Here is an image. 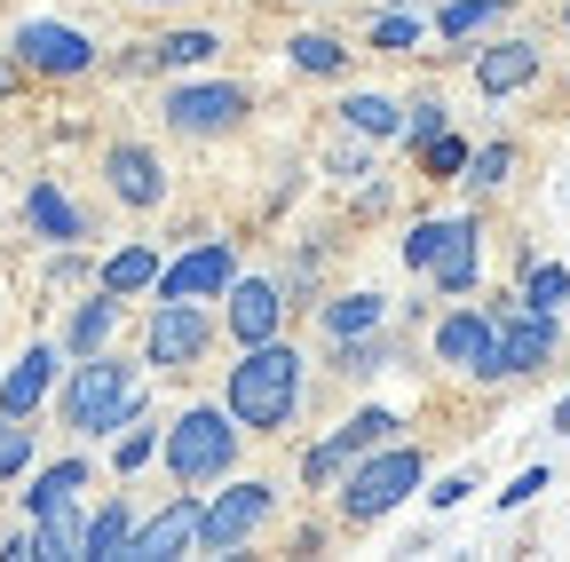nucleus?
Masks as SVG:
<instances>
[{
    "instance_id": "nucleus-18",
    "label": "nucleus",
    "mask_w": 570,
    "mask_h": 562,
    "mask_svg": "<svg viewBox=\"0 0 570 562\" xmlns=\"http://www.w3.org/2000/svg\"><path fill=\"white\" fill-rule=\"evenodd\" d=\"M223 56V32H206V24H183V32H159V40H142L127 56V72H190V63H214Z\"/></svg>"
},
{
    "instance_id": "nucleus-11",
    "label": "nucleus",
    "mask_w": 570,
    "mask_h": 562,
    "mask_svg": "<svg viewBox=\"0 0 570 562\" xmlns=\"http://www.w3.org/2000/svg\"><path fill=\"white\" fill-rule=\"evenodd\" d=\"M396 428H404V420H396L389 404H365V412H348V420H341V428H333L325 444H309V452H302V483H309V491L341 483V467H348V460H365V452H373V444H389Z\"/></svg>"
},
{
    "instance_id": "nucleus-39",
    "label": "nucleus",
    "mask_w": 570,
    "mask_h": 562,
    "mask_svg": "<svg viewBox=\"0 0 570 562\" xmlns=\"http://www.w3.org/2000/svg\"><path fill=\"white\" fill-rule=\"evenodd\" d=\"M539 491H547V467H523V475H515L508 491H499V507H531Z\"/></svg>"
},
{
    "instance_id": "nucleus-28",
    "label": "nucleus",
    "mask_w": 570,
    "mask_h": 562,
    "mask_svg": "<svg viewBox=\"0 0 570 562\" xmlns=\"http://www.w3.org/2000/svg\"><path fill=\"white\" fill-rule=\"evenodd\" d=\"M341 127L389 144V135H404V103H389V96H348V103H341Z\"/></svg>"
},
{
    "instance_id": "nucleus-8",
    "label": "nucleus",
    "mask_w": 570,
    "mask_h": 562,
    "mask_svg": "<svg viewBox=\"0 0 570 562\" xmlns=\"http://www.w3.org/2000/svg\"><path fill=\"white\" fill-rule=\"evenodd\" d=\"M9 56H17V72H40V80H80L96 72V40L80 24H56V17H24L9 32Z\"/></svg>"
},
{
    "instance_id": "nucleus-34",
    "label": "nucleus",
    "mask_w": 570,
    "mask_h": 562,
    "mask_svg": "<svg viewBox=\"0 0 570 562\" xmlns=\"http://www.w3.org/2000/svg\"><path fill=\"white\" fill-rule=\"evenodd\" d=\"M32 452H40V436H32V420H9V428H0V483H17V475H32Z\"/></svg>"
},
{
    "instance_id": "nucleus-36",
    "label": "nucleus",
    "mask_w": 570,
    "mask_h": 562,
    "mask_svg": "<svg viewBox=\"0 0 570 562\" xmlns=\"http://www.w3.org/2000/svg\"><path fill=\"white\" fill-rule=\"evenodd\" d=\"M420 167L436 175V183H452V175H468V144H460V135H428V144H420Z\"/></svg>"
},
{
    "instance_id": "nucleus-27",
    "label": "nucleus",
    "mask_w": 570,
    "mask_h": 562,
    "mask_svg": "<svg viewBox=\"0 0 570 562\" xmlns=\"http://www.w3.org/2000/svg\"><path fill=\"white\" fill-rule=\"evenodd\" d=\"M515 9V0H444V9H436V32L460 48V40H475V32H491L499 17H508Z\"/></svg>"
},
{
    "instance_id": "nucleus-19",
    "label": "nucleus",
    "mask_w": 570,
    "mask_h": 562,
    "mask_svg": "<svg viewBox=\"0 0 570 562\" xmlns=\"http://www.w3.org/2000/svg\"><path fill=\"white\" fill-rule=\"evenodd\" d=\"M119 325H127V302L96 286L88 302H71V317H63V357H96V348H111Z\"/></svg>"
},
{
    "instance_id": "nucleus-22",
    "label": "nucleus",
    "mask_w": 570,
    "mask_h": 562,
    "mask_svg": "<svg viewBox=\"0 0 570 562\" xmlns=\"http://www.w3.org/2000/svg\"><path fill=\"white\" fill-rule=\"evenodd\" d=\"M24 223H32L48 246H80V238H88V215H80L56 183H32V190H24Z\"/></svg>"
},
{
    "instance_id": "nucleus-42",
    "label": "nucleus",
    "mask_w": 570,
    "mask_h": 562,
    "mask_svg": "<svg viewBox=\"0 0 570 562\" xmlns=\"http://www.w3.org/2000/svg\"><path fill=\"white\" fill-rule=\"evenodd\" d=\"M9 88H17V63H0V96H9Z\"/></svg>"
},
{
    "instance_id": "nucleus-4",
    "label": "nucleus",
    "mask_w": 570,
    "mask_h": 562,
    "mask_svg": "<svg viewBox=\"0 0 570 562\" xmlns=\"http://www.w3.org/2000/svg\"><path fill=\"white\" fill-rule=\"evenodd\" d=\"M428 483V460H420V444H373L365 460H348L341 467V523H381V515H396L412 491Z\"/></svg>"
},
{
    "instance_id": "nucleus-6",
    "label": "nucleus",
    "mask_w": 570,
    "mask_h": 562,
    "mask_svg": "<svg viewBox=\"0 0 570 562\" xmlns=\"http://www.w3.org/2000/svg\"><path fill=\"white\" fill-rule=\"evenodd\" d=\"M246 111H254V96H246L238 80H183V88H167V103H159V119H167L175 135H190V144L238 135Z\"/></svg>"
},
{
    "instance_id": "nucleus-32",
    "label": "nucleus",
    "mask_w": 570,
    "mask_h": 562,
    "mask_svg": "<svg viewBox=\"0 0 570 562\" xmlns=\"http://www.w3.org/2000/svg\"><path fill=\"white\" fill-rule=\"evenodd\" d=\"M523 302L562 317V302H570V269H562V262H531V269H523Z\"/></svg>"
},
{
    "instance_id": "nucleus-37",
    "label": "nucleus",
    "mask_w": 570,
    "mask_h": 562,
    "mask_svg": "<svg viewBox=\"0 0 570 562\" xmlns=\"http://www.w3.org/2000/svg\"><path fill=\"white\" fill-rule=\"evenodd\" d=\"M444 119H452V111H444L436 96H412V103H404V144L420 151V144H428V135H444Z\"/></svg>"
},
{
    "instance_id": "nucleus-29",
    "label": "nucleus",
    "mask_w": 570,
    "mask_h": 562,
    "mask_svg": "<svg viewBox=\"0 0 570 562\" xmlns=\"http://www.w3.org/2000/svg\"><path fill=\"white\" fill-rule=\"evenodd\" d=\"M389 357H396V348H389L381 333H356V341H333V373H341V381H373V373H381Z\"/></svg>"
},
{
    "instance_id": "nucleus-24",
    "label": "nucleus",
    "mask_w": 570,
    "mask_h": 562,
    "mask_svg": "<svg viewBox=\"0 0 570 562\" xmlns=\"http://www.w3.org/2000/svg\"><path fill=\"white\" fill-rule=\"evenodd\" d=\"M317 325H325V341L389 333V302H381V294H341V302H317Z\"/></svg>"
},
{
    "instance_id": "nucleus-33",
    "label": "nucleus",
    "mask_w": 570,
    "mask_h": 562,
    "mask_svg": "<svg viewBox=\"0 0 570 562\" xmlns=\"http://www.w3.org/2000/svg\"><path fill=\"white\" fill-rule=\"evenodd\" d=\"M508 175H515V144H483V151H468V175H460V183L483 198V190H499Z\"/></svg>"
},
{
    "instance_id": "nucleus-17",
    "label": "nucleus",
    "mask_w": 570,
    "mask_h": 562,
    "mask_svg": "<svg viewBox=\"0 0 570 562\" xmlns=\"http://www.w3.org/2000/svg\"><path fill=\"white\" fill-rule=\"evenodd\" d=\"M104 183L119 206H135V215H151V206H167V167L151 144H111L104 151Z\"/></svg>"
},
{
    "instance_id": "nucleus-46",
    "label": "nucleus",
    "mask_w": 570,
    "mask_h": 562,
    "mask_svg": "<svg viewBox=\"0 0 570 562\" xmlns=\"http://www.w3.org/2000/svg\"><path fill=\"white\" fill-rule=\"evenodd\" d=\"M0 428H9V412H0Z\"/></svg>"
},
{
    "instance_id": "nucleus-9",
    "label": "nucleus",
    "mask_w": 570,
    "mask_h": 562,
    "mask_svg": "<svg viewBox=\"0 0 570 562\" xmlns=\"http://www.w3.org/2000/svg\"><path fill=\"white\" fill-rule=\"evenodd\" d=\"M206 348H214L206 302H159L151 317H142V365L151 373H190Z\"/></svg>"
},
{
    "instance_id": "nucleus-25",
    "label": "nucleus",
    "mask_w": 570,
    "mask_h": 562,
    "mask_svg": "<svg viewBox=\"0 0 570 562\" xmlns=\"http://www.w3.org/2000/svg\"><path fill=\"white\" fill-rule=\"evenodd\" d=\"M80 546H88V515H80V507L32 515V554H40V562H80Z\"/></svg>"
},
{
    "instance_id": "nucleus-35",
    "label": "nucleus",
    "mask_w": 570,
    "mask_h": 562,
    "mask_svg": "<svg viewBox=\"0 0 570 562\" xmlns=\"http://www.w3.org/2000/svg\"><path fill=\"white\" fill-rule=\"evenodd\" d=\"M373 48H381V56H412V48H420V17H412V9H381Z\"/></svg>"
},
{
    "instance_id": "nucleus-3",
    "label": "nucleus",
    "mask_w": 570,
    "mask_h": 562,
    "mask_svg": "<svg viewBox=\"0 0 570 562\" xmlns=\"http://www.w3.org/2000/svg\"><path fill=\"white\" fill-rule=\"evenodd\" d=\"M238 444H246V428L230 420V404H183L167 420V436H159V460L183 491H206V483H223L238 467Z\"/></svg>"
},
{
    "instance_id": "nucleus-43",
    "label": "nucleus",
    "mask_w": 570,
    "mask_h": 562,
    "mask_svg": "<svg viewBox=\"0 0 570 562\" xmlns=\"http://www.w3.org/2000/svg\"><path fill=\"white\" fill-rule=\"evenodd\" d=\"M135 9H167V0H135Z\"/></svg>"
},
{
    "instance_id": "nucleus-38",
    "label": "nucleus",
    "mask_w": 570,
    "mask_h": 562,
    "mask_svg": "<svg viewBox=\"0 0 570 562\" xmlns=\"http://www.w3.org/2000/svg\"><path fill=\"white\" fill-rule=\"evenodd\" d=\"M325 167H333V175H373V135H356V127H348V144H333Z\"/></svg>"
},
{
    "instance_id": "nucleus-30",
    "label": "nucleus",
    "mask_w": 570,
    "mask_h": 562,
    "mask_svg": "<svg viewBox=\"0 0 570 562\" xmlns=\"http://www.w3.org/2000/svg\"><path fill=\"white\" fill-rule=\"evenodd\" d=\"M159 436H167V428H151V412H135L127 428H119V444H111V467H119V475L151 467V460H159Z\"/></svg>"
},
{
    "instance_id": "nucleus-45",
    "label": "nucleus",
    "mask_w": 570,
    "mask_h": 562,
    "mask_svg": "<svg viewBox=\"0 0 570 562\" xmlns=\"http://www.w3.org/2000/svg\"><path fill=\"white\" fill-rule=\"evenodd\" d=\"M389 9H412V0H389Z\"/></svg>"
},
{
    "instance_id": "nucleus-21",
    "label": "nucleus",
    "mask_w": 570,
    "mask_h": 562,
    "mask_svg": "<svg viewBox=\"0 0 570 562\" xmlns=\"http://www.w3.org/2000/svg\"><path fill=\"white\" fill-rule=\"evenodd\" d=\"M88 460L71 452V460H48L32 483H24V515H56V507H80V491H88Z\"/></svg>"
},
{
    "instance_id": "nucleus-41",
    "label": "nucleus",
    "mask_w": 570,
    "mask_h": 562,
    "mask_svg": "<svg viewBox=\"0 0 570 562\" xmlns=\"http://www.w3.org/2000/svg\"><path fill=\"white\" fill-rule=\"evenodd\" d=\"M554 428H562V436H570V396H562V404H554Z\"/></svg>"
},
{
    "instance_id": "nucleus-15",
    "label": "nucleus",
    "mask_w": 570,
    "mask_h": 562,
    "mask_svg": "<svg viewBox=\"0 0 570 562\" xmlns=\"http://www.w3.org/2000/svg\"><path fill=\"white\" fill-rule=\"evenodd\" d=\"M63 381V341H32L17 365H0V412L9 420H32Z\"/></svg>"
},
{
    "instance_id": "nucleus-12",
    "label": "nucleus",
    "mask_w": 570,
    "mask_h": 562,
    "mask_svg": "<svg viewBox=\"0 0 570 562\" xmlns=\"http://www.w3.org/2000/svg\"><path fill=\"white\" fill-rule=\"evenodd\" d=\"M428 348H436V365H452V373H468V381H508L491 309H444L436 333H428Z\"/></svg>"
},
{
    "instance_id": "nucleus-13",
    "label": "nucleus",
    "mask_w": 570,
    "mask_h": 562,
    "mask_svg": "<svg viewBox=\"0 0 570 562\" xmlns=\"http://www.w3.org/2000/svg\"><path fill=\"white\" fill-rule=\"evenodd\" d=\"M230 277H238V246L230 238H198V246H183L167 269H159V302H223L230 294Z\"/></svg>"
},
{
    "instance_id": "nucleus-44",
    "label": "nucleus",
    "mask_w": 570,
    "mask_h": 562,
    "mask_svg": "<svg viewBox=\"0 0 570 562\" xmlns=\"http://www.w3.org/2000/svg\"><path fill=\"white\" fill-rule=\"evenodd\" d=\"M562 32H570V0H562Z\"/></svg>"
},
{
    "instance_id": "nucleus-1",
    "label": "nucleus",
    "mask_w": 570,
    "mask_h": 562,
    "mask_svg": "<svg viewBox=\"0 0 570 562\" xmlns=\"http://www.w3.org/2000/svg\"><path fill=\"white\" fill-rule=\"evenodd\" d=\"M302 348L294 341H254V348H238V365H230V381H223V404H230V420L246 436H277V428H294V412H302Z\"/></svg>"
},
{
    "instance_id": "nucleus-16",
    "label": "nucleus",
    "mask_w": 570,
    "mask_h": 562,
    "mask_svg": "<svg viewBox=\"0 0 570 562\" xmlns=\"http://www.w3.org/2000/svg\"><path fill=\"white\" fill-rule=\"evenodd\" d=\"M198 491H183L175 483V500L151 515V523H135V539H127V562H175V554H190L198 546Z\"/></svg>"
},
{
    "instance_id": "nucleus-40",
    "label": "nucleus",
    "mask_w": 570,
    "mask_h": 562,
    "mask_svg": "<svg viewBox=\"0 0 570 562\" xmlns=\"http://www.w3.org/2000/svg\"><path fill=\"white\" fill-rule=\"evenodd\" d=\"M468 491H475V475H444L436 491H428V507H460V500H468Z\"/></svg>"
},
{
    "instance_id": "nucleus-5",
    "label": "nucleus",
    "mask_w": 570,
    "mask_h": 562,
    "mask_svg": "<svg viewBox=\"0 0 570 562\" xmlns=\"http://www.w3.org/2000/svg\"><path fill=\"white\" fill-rule=\"evenodd\" d=\"M404 262H412L444 302H468V294H475V269H483V230H475V215H428V223H412Z\"/></svg>"
},
{
    "instance_id": "nucleus-10",
    "label": "nucleus",
    "mask_w": 570,
    "mask_h": 562,
    "mask_svg": "<svg viewBox=\"0 0 570 562\" xmlns=\"http://www.w3.org/2000/svg\"><path fill=\"white\" fill-rule=\"evenodd\" d=\"M491 325H499V365H508V381L539 373L554 357V341H562V317L554 309H531L523 294H499L491 302Z\"/></svg>"
},
{
    "instance_id": "nucleus-7",
    "label": "nucleus",
    "mask_w": 570,
    "mask_h": 562,
    "mask_svg": "<svg viewBox=\"0 0 570 562\" xmlns=\"http://www.w3.org/2000/svg\"><path fill=\"white\" fill-rule=\"evenodd\" d=\"M269 515H277V483H262V475L214 491V500L198 507V546H190V554H238Z\"/></svg>"
},
{
    "instance_id": "nucleus-20",
    "label": "nucleus",
    "mask_w": 570,
    "mask_h": 562,
    "mask_svg": "<svg viewBox=\"0 0 570 562\" xmlns=\"http://www.w3.org/2000/svg\"><path fill=\"white\" fill-rule=\"evenodd\" d=\"M539 80V40H491V48H475V88L483 96H515V88H531Z\"/></svg>"
},
{
    "instance_id": "nucleus-2",
    "label": "nucleus",
    "mask_w": 570,
    "mask_h": 562,
    "mask_svg": "<svg viewBox=\"0 0 570 562\" xmlns=\"http://www.w3.org/2000/svg\"><path fill=\"white\" fill-rule=\"evenodd\" d=\"M135 412H142V373H135L127 357H111V348H96V357H71V373L56 381V420H63L80 444L119 436Z\"/></svg>"
},
{
    "instance_id": "nucleus-23",
    "label": "nucleus",
    "mask_w": 570,
    "mask_h": 562,
    "mask_svg": "<svg viewBox=\"0 0 570 562\" xmlns=\"http://www.w3.org/2000/svg\"><path fill=\"white\" fill-rule=\"evenodd\" d=\"M159 269H167V262H159L151 246H119V254H104L96 286H104V294H119V302H135V294H151V286H159Z\"/></svg>"
},
{
    "instance_id": "nucleus-14",
    "label": "nucleus",
    "mask_w": 570,
    "mask_h": 562,
    "mask_svg": "<svg viewBox=\"0 0 570 562\" xmlns=\"http://www.w3.org/2000/svg\"><path fill=\"white\" fill-rule=\"evenodd\" d=\"M223 302H230V309H223V325H230V341H238V348L277 341V333H285V309H294L277 277H230V294H223Z\"/></svg>"
},
{
    "instance_id": "nucleus-31",
    "label": "nucleus",
    "mask_w": 570,
    "mask_h": 562,
    "mask_svg": "<svg viewBox=\"0 0 570 562\" xmlns=\"http://www.w3.org/2000/svg\"><path fill=\"white\" fill-rule=\"evenodd\" d=\"M285 56H294V72H341V63H348V48H341L333 32H294V40H285Z\"/></svg>"
},
{
    "instance_id": "nucleus-26",
    "label": "nucleus",
    "mask_w": 570,
    "mask_h": 562,
    "mask_svg": "<svg viewBox=\"0 0 570 562\" xmlns=\"http://www.w3.org/2000/svg\"><path fill=\"white\" fill-rule=\"evenodd\" d=\"M127 539H135V507H127V500H104V507L88 515L80 562H127Z\"/></svg>"
}]
</instances>
